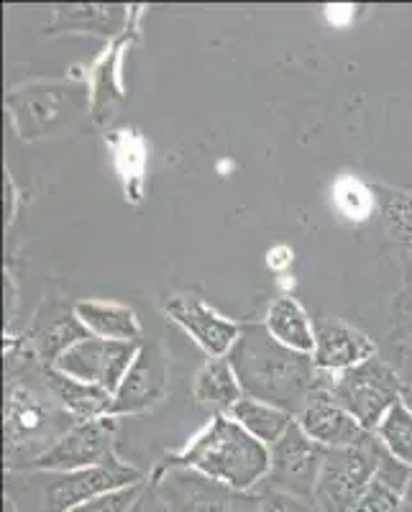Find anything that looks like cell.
Wrapping results in <instances>:
<instances>
[{"instance_id": "obj_22", "label": "cell", "mask_w": 412, "mask_h": 512, "mask_svg": "<svg viewBox=\"0 0 412 512\" xmlns=\"http://www.w3.org/2000/svg\"><path fill=\"white\" fill-rule=\"evenodd\" d=\"M62 11H67V16L72 18L67 26H77V29H100V34H111L108 29H118L123 21V8L116 6H72L62 8Z\"/></svg>"}, {"instance_id": "obj_9", "label": "cell", "mask_w": 412, "mask_h": 512, "mask_svg": "<svg viewBox=\"0 0 412 512\" xmlns=\"http://www.w3.org/2000/svg\"><path fill=\"white\" fill-rule=\"evenodd\" d=\"M113 436H116V418H111V415L88 420V423H77L72 431L64 433L49 451L31 461L26 469H34V472H77V469L105 464L116 456ZM18 472H24V469H18Z\"/></svg>"}, {"instance_id": "obj_19", "label": "cell", "mask_w": 412, "mask_h": 512, "mask_svg": "<svg viewBox=\"0 0 412 512\" xmlns=\"http://www.w3.org/2000/svg\"><path fill=\"white\" fill-rule=\"evenodd\" d=\"M374 436L379 438V443L387 448L389 454L412 469V410L407 408L405 400H397L392 405V410L384 415Z\"/></svg>"}, {"instance_id": "obj_7", "label": "cell", "mask_w": 412, "mask_h": 512, "mask_svg": "<svg viewBox=\"0 0 412 512\" xmlns=\"http://www.w3.org/2000/svg\"><path fill=\"white\" fill-rule=\"evenodd\" d=\"M269 454H272V466H269L262 487L279 489V492L302 497V500H313L328 448L315 443L302 431L295 418L285 436L269 448Z\"/></svg>"}, {"instance_id": "obj_24", "label": "cell", "mask_w": 412, "mask_h": 512, "mask_svg": "<svg viewBox=\"0 0 412 512\" xmlns=\"http://www.w3.org/2000/svg\"><path fill=\"white\" fill-rule=\"evenodd\" d=\"M256 495H259V512H320L313 500H302L279 489L259 487Z\"/></svg>"}, {"instance_id": "obj_13", "label": "cell", "mask_w": 412, "mask_h": 512, "mask_svg": "<svg viewBox=\"0 0 412 512\" xmlns=\"http://www.w3.org/2000/svg\"><path fill=\"white\" fill-rule=\"evenodd\" d=\"M372 356H377V344L359 328L338 318H325L315 326L313 361L320 372H346Z\"/></svg>"}, {"instance_id": "obj_6", "label": "cell", "mask_w": 412, "mask_h": 512, "mask_svg": "<svg viewBox=\"0 0 412 512\" xmlns=\"http://www.w3.org/2000/svg\"><path fill=\"white\" fill-rule=\"evenodd\" d=\"M382 443L372 441L351 448H333L325 456L323 472L315 487L313 502L320 512H354L364 492L372 484L382 456Z\"/></svg>"}, {"instance_id": "obj_11", "label": "cell", "mask_w": 412, "mask_h": 512, "mask_svg": "<svg viewBox=\"0 0 412 512\" xmlns=\"http://www.w3.org/2000/svg\"><path fill=\"white\" fill-rule=\"evenodd\" d=\"M297 423L315 443H320L323 448L333 451V448H351L361 446V443L372 441L374 433H369L349 410H343L328 390H325V372L320 377V387L315 390V395L310 397V402L305 405L300 415H297Z\"/></svg>"}, {"instance_id": "obj_3", "label": "cell", "mask_w": 412, "mask_h": 512, "mask_svg": "<svg viewBox=\"0 0 412 512\" xmlns=\"http://www.w3.org/2000/svg\"><path fill=\"white\" fill-rule=\"evenodd\" d=\"M144 482L136 466L118 456L77 472H6V502L18 512H72L100 495Z\"/></svg>"}, {"instance_id": "obj_16", "label": "cell", "mask_w": 412, "mask_h": 512, "mask_svg": "<svg viewBox=\"0 0 412 512\" xmlns=\"http://www.w3.org/2000/svg\"><path fill=\"white\" fill-rule=\"evenodd\" d=\"M264 326L282 346L313 356L315 328L305 308L292 295L274 297L267 308V315H264Z\"/></svg>"}, {"instance_id": "obj_23", "label": "cell", "mask_w": 412, "mask_h": 512, "mask_svg": "<svg viewBox=\"0 0 412 512\" xmlns=\"http://www.w3.org/2000/svg\"><path fill=\"white\" fill-rule=\"evenodd\" d=\"M146 482L134 484V487H123L116 492H108V495H100L95 500L85 502V505L75 507L72 512H134L136 502L144 495Z\"/></svg>"}, {"instance_id": "obj_20", "label": "cell", "mask_w": 412, "mask_h": 512, "mask_svg": "<svg viewBox=\"0 0 412 512\" xmlns=\"http://www.w3.org/2000/svg\"><path fill=\"white\" fill-rule=\"evenodd\" d=\"M90 331L80 323L75 313L72 315H62V318H54L41 336L36 338V349H39L41 361H47V367H54V361L64 354L67 349L82 341V338H88Z\"/></svg>"}, {"instance_id": "obj_2", "label": "cell", "mask_w": 412, "mask_h": 512, "mask_svg": "<svg viewBox=\"0 0 412 512\" xmlns=\"http://www.w3.org/2000/svg\"><path fill=\"white\" fill-rule=\"evenodd\" d=\"M164 466H185L238 492H256L272 466L269 446L256 441L231 415H213L203 433L192 438L177 454L167 456Z\"/></svg>"}, {"instance_id": "obj_10", "label": "cell", "mask_w": 412, "mask_h": 512, "mask_svg": "<svg viewBox=\"0 0 412 512\" xmlns=\"http://www.w3.org/2000/svg\"><path fill=\"white\" fill-rule=\"evenodd\" d=\"M164 313H167L169 320L177 323V326H180L182 331L210 356V359L231 354L233 344L238 341V333H241V326H238V323H233L231 318L221 315L218 310L210 308V305H205L198 297H169L167 305H164Z\"/></svg>"}, {"instance_id": "obj_12", "label": "cell", "mask_w": 412, "mask_h": 512, "mask_svg": "<svg viewBox=\"0 0 412 512\" xmlns=\"http://www.w3.org/2000/svg\"><path fill=\"white\" fill-rule=\"evenodd\" d=\"M164 392H167V356L159 346L144 344L134 367L128 369L126 379L113 395L111 418L144 413L162 400Z\"/></svg>"}, {"instance_id": "obj_8", "label": "cell", "mask_w": 412, "mask_h": 512, "mask_svg": "<svg viewBox=\"0 0 412 512\" xmlns=\"http://www.w3.org/2000/svg\"><path fill=\"white\" fill-rule=\"evenodd\" d=\"M141 346H144V341L141 344H126V341L88 336L77 341L72 349L64 351L54 361V369L72 379H80V382L98 384L105 392L116 395L128 369L134 367Z\"/></svg>"}, {"instance_id": "obj_17", "label": "cell", "mask_w": 412, "mask_h": 512, "mask_svg": "<svg viewBox=\"0 0 412 512\" xmlns=\"http://www.w3.org/2000/svg\"><path fill=\"white\" fill-rule=\"evenodd\" d=\"M47 369V379L52 384L54 395L62 402V408L77 420V423H88V420H98L111 415L113 395L105 392L98 384L80 382V379H72L67 374L57 372L54 367Z\"/></svg>"}, {"instance_id": "obj_1", "label": "cell", "mask_w": 412, "mask_h": 512, "mask_svg": "<svg viewBox=\"0 0 412 512\" xmlns=\"http://www.w3.org/2000/svg\"><path fill=\"white\" fill-rule=\"evenodd\" d=\"M244 395L264 400L297 418L320 387V372L310 354L282 346L264 323H244L228 354Z\"/></svg>"}, {"instance_id": "obj_14", "label": "cell", "mask_w": 412, "mask_h": 512, "mask_svg": "<svg viewBox=\"0 0 412 512\" xmlns=\"http://www.w3.org/2000/svg\"><path fill=\"white\" fill-rule=\"evenodd\" d=\"M192 397L200 408L210 410L213 415H231L236 402L244 397V390H241V382H238L228 356L205 361L192 382Z\"/></svg>"}, {"instance_id": "obj_25", "label": "cell", "mask_w": 412, "mask_h": 512, "mask_svg": "<svg viewBox=\"0 0 412 512\" xmlns=\"http://www.w3.org/2000/svg\"><path fill=\"white\" fill-rule=\"evenodd\" d=\"M134 512H169L167 507H164V502L159 500L157 492H154V487H146L144 489V495L139 497V502H136Z\"/></svg>"}, {"instance_id": "obj_18", "label": "cell", "mask_w": 412, "mask_h": 512, "mask_svg": "<svg viewBox=\"0 0 412 512\" xmlns=\"http://www.w3.org/2000/svg\"><path fill=\"white\" fill-rule=\"evenodd\" d=\"M231 418L236 420L244 431H249L256 441H262L264 446L269 448H272L279 438L285 436L287 428L295 423V415L292 413L249 395H244L236 402V408L231 410Z\"/></svg>"}, {"instance_id": "obj_21", "label": "cell", "mask_w": 412, "mask_h": 512, "mask_svg": "<svg viewBox=\"0 0 412 512\" xmlns=\"http://www.w3.org/2000/svg\"><path fill=\"white\" fill-rule=\"evenodd\" d=\"M379 205H382L384 223H387L392 239L400 241L402 246L412 251V195L392 187H374Z\"/></svg>"}, {"instance_id": "obj_4", "label": "cell", "mask_w": 412, "mask_h": 512, "mask_svg": "<svg viewBox=\"0 0 412 512\" xmlns=\"http://www.w3.org/2000/svg\"><path fill=\"white\" fill-rule=\"evenodd\" d=\"M325 390L369 433H377L384 415L392 410L397 400H402L400 374L379 356H372L346 372H325Z\"/></svg>"}, {"instance_id": "obj_5", "label": "cell", "mask_w": 412, "mask_h": 512, "mask_svg": "<svg viewBox=\"0 0 412 512\" xmlns=\"http://www.w3.org/2000/svg\"><path fill=\"white\" fill-rule=\"evenodd\" d=\"M151 487L169 512H259V495L238 492L185 466H159Z\"/></svg>"}, {"instance_id": "obj_15", "label": "cell", "mask_w": 412, "mask_h": 512, "mask_svg": "<svg viewBox=\"0 0 412 512\" xmlns=\"http://www.w3.org/2000/svg\"><path fill=\"white\" fill-rule=\"evenodd\" d=\"M72 313L90 331V336L108 338V341H126V344H141L139 315L128 305L103 303V300H80Z\"/></svg>"}]
</instances>
